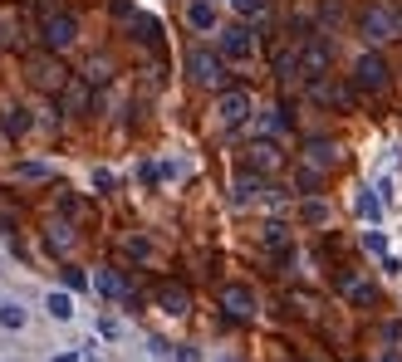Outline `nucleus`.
Segmentation results:
<instances>
[{"label": "nucleus", "mask_w": 402, "mask_h": 362, "mask_svg": "<svg viewBox=\"0 0 402 362\" xmlns=\"http://www.w3.org/2000/svg\"><path fill=\"white\" fill-rule=\"evenodd\" d=\"M378 211H383L378 196H373V191H358V216H363V220H378Z\"/></svg>", "instance_id": "393cba45"}, {"label": "nucleus", "mask_w": 402, "mask_h": 362, "mask_svg": "<svg viewBox=\"0 0 402 362\" xmlns=\"http://www.w3.org/2000/svg\"><path fill=\"white\" fill-rule=\"evenodd\" d=\"M295 54H300V79L304 84H319V79L329 74V64H334V44H329L324 35H314V30H300Z\"/></svg>", "instance_id": "f03ea898"}, {"label": "nucleus", "mask_w": 402, "mask_h": 362, "mask_svg": "<svg viewBox=\"0 0 402 362\" xmlns=\"http://www.w3.org/2000/svg\"><path fill=\"white\" fill-rule=\"evenodd\" d=\"M25 79H30L39 93H54V98L74 84V74L64 69V59H59V54H49V49H39V54H30V59H25Z\"/></svg>", "instance_id": "f257e3e1"}, {"label": "nucleus", "mask_w": 402, "mask_h": 362, "mask_svg": "<svg viewBox=\"0 0 402 362\" xmlns=\"http://www.w3.org/2000/svg\"><path fill=\"white\" fill-rule=\"evenodd\" d=\"M94 289L108 294V299H123V294H128V284L118 279V270H94Z\"/></svg>", "instance_id": "f3484780"}, {"label": "nucleus", "mask_w": 402, "mask_h": 362, "mask_svg": "<svg viewBox=\"0 0 402 362\" xmlns=\"http://www.w3.org/2000/svg\"><path fill=\"white\" fill-rule=\"evenodd\" d=\"M216 113H221L226 127H240V123L250 118V93L245 89H226L221 93V103H216Z\"/></svg>", "instance_id": "9b49d317"}, {"label": "nucleus", "mask_w": 402, "mask_h": 362, "mask_svg": "<svg viewBox=\"0 0 402 362\" xmlns=\"http://www.w3.org/2000/svg\"><path fill=\"white\" fill-rule=\"evenodd\" d=\"M133 30H138V39H142V44H152V49L162 44V25H157L152 15H138V20H133Z\"/></svg>", "instance_id": "6ab92c4d"}, {"label": "nucleus", "mask_w": 402, "mask_h": 362, "mask_svg": "<svg viewBox=\"0 0 402 362\" xmlns=\"http://www.w3.org/2000/svg\"><path fill=\"white\" fill-rule=\"evenodd\" d=\"M84 84H108V59H89V74Z\"/></svg>", "instance_id": "cd10ccee"}, {"label": "nucleus", "mask_w": 402, "mask_h": 362, "mask_svg": "<svg viewBox=\"0 0 402 362\" xmlns=\"http://www.w3.org/2000/svg\"><path fill=\"white\" fill-rule=\"evenodd\" d=\"M59 98H64V108H69V113H84V108H89V84H84V79H74Z\"/></svg>", "instance_id": "a211bd4d"}, {"label": "nucleus", "mask_w": 402, "mask_h": 362, "mask_svg": "<svg viewBox=\"0 0 402 362\" xmlns=\"http://www.w3.org/2000/svg\"><path fill=\"white\" fill-rule=\"evenodd\" d=\"M353 89L358 93H383L388 89V59L383 54H363L353 64Z\"/></svg>", "instance_id": "423d86ee"}, {"label": "nucleus", "mask_w": 402, "mask_h": 362, "mask_svg": "<svg viewBox=\"0 0 402 362\" xmlns=\"http://www.w3.org/2000/svg\"><path fill=\"white\" fill-rule=\"evenodd\" d=\"M5 132H10V137H25V132H30V113H25V108H10V113H5Z\"/></svg>", "instance_id": "412c9836"}, {"label": "nucleus", "mask_w": 402, "mask_h": 362, "mask_svg": "<svg viewBox=\"0 0 402 362\" xmlns=\"http://www.w3.org/2000/svg\"><path fill=\"white\" fill-rule=\"evenodd\" d=\"M0 328H25V308L20 304H0Z\"/></svg>", "instance_id": "5701e85b"}, {"label": "nucleus", "mask_w": 402, "mask_h": 362, "mask_svg": "<svg viewBox=\"0 0 402 362\" xmlns=\"http://www.w3.org/2000/svg\"><path fill=\"white\" fill-rule=\"evenodd\" d=\"M304 167H314V172H324V177H329V172H334V167H339V147H334V142H324V137H314V142H304Z\"/></svg>", "instance_id": "f8f14e48"}, {"label": "nucleus", "mask_w": 402, "mask_h": 362, "mask_svg": "<svg viewBox=\"0 0 402 362\" xmlns=\"http://www.w3.org/2000/svg\"><path fill=\"white\" fill-rule=\"evenodd\" d=\"M54 362H84V358H79V353H59Z\"/></svg>", "instance_id": "72a5a7b5"}, {"label": "nucleus", "mask_w": 402, "mask_h": 362, "mask_svg": "<svg viewBox=\"0 0 402 362\" xmlns=\"http://www.w3.org/2000/svg\"><path fill=\"white\" fill-rule=\"evenodd\" d=\"M0 230H15V220H10V216H5V211H0Z\"/></svg>", "instance_id": "f704fd0d"}, {"label": "nucleus", "mask_w": 402, "mask_h": 362, "mask_svg": "<svg viewBox=\"0 0 402 362\" xmlns=\"http://www.w3.org/2000/svg\"><path fill=\"white\" fill-rule=\"evenodd\" d=\"M44 308H49V318H74V299L69 294H49Z\"/></svg>", "instance_id": "4be33fe9"}, {"label": "nucleus", "mask_w": 402, "mask_h": 362, "mask_svg": "<svg viewBox=\"0 0 402 362\" xmlns=\"http://www.w3.org/2000/svg\"><path fill=\"white\" fill-rule=\"evenodd\" d=\"M363 245H368L373 255H383V250H388V240H383V230H368V235H363Z\"/></svg>", "instance_id": "7c9ffc66"}, {"label": "nucleus", "mask_w": 402, "mask_h": 362, "mask_svg": "<svg viewBox=\"0 0 402 362\" xmlns=\"http://www.w3.org/2000/svg\"><path fill=\"white\" fill-rule=\"evenodd\" d=\"M280 147L270 142V137H255L250 142V152H245V167H250V177H270V172H280Z\"/></svg>", "instance_id": "6e6552de"}, {"label": "nucleus", "mask_w": 402, "mask_h": 362, "mask_svg": "<svg viewBox=\"0 0 402 362\" xmlns=\"http://www.w3.org/2000/svg\"><path fill=\"white\" fill-rule=\"evenodd\" d=\"M157 304H162V313H177V318H182V313L192 308V294H187L182 284H162V289H157Z\"/></svg>", "instance_id": "4468645a"}, {"label": "nucleus", "mask_w": 402, "mask_h": 362, "mask_svg": "<svg viewBox=\"0 0 402 362\" xmlns=\"http://www.w3.org/2000/svg\"><path fill=\"white\" fill-rule=\"evenodd\" d=\"M221 59H226V64H250V59H255V35H250L245 25L221 30Z\"/></svg>", "instance_id": "0eeeda50"}, {"label": "nucleus", "mask_w": 402, "mask_h": 362, "mask_svg": "<svg viewBox=\"0 0 402 362\" xmlns=\"http://www.w3.org/2000/svg\"><path fill=\"white\" fill-rule=\"evenodd\" d=\"M290 304H300V313H319V299H314V294H304V289L290 294Z\"/></svg>", "instance_id": "c756f323"}, {"label": "nucleus", "mask_w": 402, "mask_h": 362, "mask_svg": "<svg viewBox=\"0 0 402 362\" xmlns=\"http://www.w3.org/2000/svg\"><path fill=\"white\" fill-rule=\"evenodd\" d=\"M187 74H192V84L197 89H211V93H226V59L221 54H211L206 44H192L187 49Z\"/></svg>", "instance_id": "7ed1b4c3"}, {"label": "nucleus", "mask_w": 402, "mask_h": 362, "mask_svg": "<svg viewBox=\"0 0 402 362\" xmlns=\"http://www.w3.org/2000/svg\"><path fill=\"white\" fill-rule=\"evenodd\" d=\"M358 30H363V39H373V44L398 39V10H388V5H368V10L358 15Z\"/></svg>", "instance_id": "39448f33"}, {"label": "nucleus", "mask_w": 402, "mask_h": 362, "mask_svg": "<svg viewBox=\"0 0 402 362\" xmlns=\"http://www.w3.org/2000/svg\"><path fill=\"white\" fill-rule=\"evenodd\" d=\"M15 181H20V186H39V181H54V172H49L44 162H20V167H15Z\"/></svg>", "instance_id": "dca6fc26"}, {"label": "nucleus", "mask_w": 402, "mask_h": 362, "mask_svg": "<svg viewBox=\"0 0 402 362\" xmlns=\"http://www.w3.org/2000/svg\"><path fill=\"white\" fill-rule=\"evenodd\" d=\"M314 98H324V103H334V108H353V89H348V84H334V79H319V84H314Z\"/></svg>", "instance_id": "2eb2a0df"}, {"label": "nucleus", "mask_w": 402, "mask_h": 362, "mask_svg": "<svg viewBox=\"0 0 402 362\" xmlns=\"http://www.w3.org/2000/svg\"><path fill=\"white\" fill-rule=\"evenodd\" d=\"M123 250H128L133 260H152V245H147L142 235H128V240H123Z\"/></svg>", "instance_id": "a878e982"}, {"label": "nucleus", "mask_w": 402, "mask_h": 362, "mask_svg": "<svg viewBox=\"0 0 402 362\" xmlns=\"http://www.w3.org/2000/svg\"><path fill=\"white\" fill-rule=\"evenodd\" d=\"M300 216L309 220V225H324V220H329V206H324V201H304Z\"/></svg>", "instance_id": "b1692460"}, {"label": "nucleus", "mask_w": 402, "mask_h": 362, "mask_svg": "<svg viewBox=\"0 0 402 362\" xmlns=\"http://www.w3.org/2000/svg\"><path fill=\"white\" fill-rule=\"evenodd\" d=\"M221 308L231 318H250L255 313V289L250 284H221Z\"/></svg>", "instance_id": "9d476101"}, {"label": "nucleus", "mask_w": 402, "mask_h": 362, "mask_svg": "<svg viewBox=\"0 0 402 362\" xmlns=\"http://www.w3.org/2000/svg\"><path fill=\"white\" fill-rule=\"evenodd\" d=\"M64 284H69V289H84V284H89V274H84V270H64Z\"/></svg>", "instance_id": "473e14b6"}, {"label": "nucleus", "mask_w": 402, "mask_h": 362, "mask_svg": "<svg viewBox=\"0 0 402 362\" xmlns=\"http://www.w3.org/2000/svg\"><path fill=\"white\" fill-rule=\"evenodd\" d=\"M334 279H339V294H343L353 308H373V304H378V284H368V279H358V274H348V270L334 274Z\"/></svg>", "instance_id": "1a4fd4ad"}, {"label": "nucleus", "mask_w": 402, "mask_h": 362, "mask_svg": "<svg viewBox=\"0 0 402 362\" xmlns=\"http://www.w3.org/2000/svg\"><path fill=\"white\" fill-rule=\"evenodd\" d=\"M113 15H118V20H138V10H133V0H113Z\"/></svg>", "instance_id": "2f4dec72"}, {"label": "nucleus", "mask_w": 402, "mask_h": 362, "mask_svg": "<svg viewBox=\"0 0 402 362\" xmlns=\"http://www.w3.org/2000/svg\"><path fill=\"white\" fill-rule=\"evenodd\" d=\"M236 5V15H245V20H260L265 15V0H231Z\"/></svg>", "instance_id": "bb28decb"}, {"label": "nucleus", "mask_w": 402, "mask_h": 362, "mask_svg": "<svg viewBox=\"0 0 402 362\" xmlns=\"http://www.w3.org/2000/svg\"><path fill=\"white\" fill-rule=\"evenodd\" d=\"M39 39H44V49H49V54H59V49H69V44L79 39V20H74V15H64V10H54V15H44Z\"/></svg>", "instance_id": "20e7f679"}, {"label": "nucleus", "mask_w": 402, "mask_h": 362, "mask_svg": "<svg viewBox=\"0 0 402 362\" xmlns=\"http://www.w3.org/2000/svg\"><path fill=\"white\" fill-rule=\"evenodd\" d=\"M304 186V191H319V186H324V172H314V167H300V177H295Z\"/></svg>", "instance_id": "c85d7f7f"}, {"label": "nucleus", "mask_w": 402, "mask_h": 362, "mask_svg": "<svg viewBox=\"0 0 402 362\" xmlns=\"http://www.w3.org/2000/svg\"><path fill=\"white\" fill-rule=\"evenodd\" d=\"M49 245H54V250H74V225H69V220H54V225H49Z\"/></svg>", "instance_id": "aec40b11"}, {"label": "nucleus", "mask_w": 402, "mask_h": 362, "mask_svg": "<svg viewBox=\"0 0 402 362\" xmlns=\"http://www.w3.org/2000/svg\"><path fill=\"white\" fill-rule=\"evenodd\" d=\"M84 362H94V358H84Z\"/></svg>", "instance_id": "c9c22d12"}, {"label": "nucleus", "mask_w": 402, "mask_h": 362, "mask_svg": "<svg viewBox=\"0 0 402 362\" xmlns=\"http://www.w3.org/2000/svg\"><path fill=\"white\" fill-rule=\"evenodd\" d=\"M216 20H221V15H216V5H211V0H187V25H192L197 35H211V30H216Z\"/></svg>", "instance_id": "ddd939ff"}]
</instances>
